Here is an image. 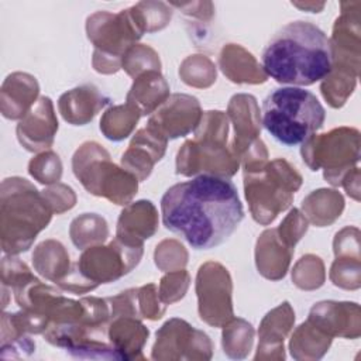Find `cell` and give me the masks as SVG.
I'll return each instance as SVG.
<instances>
[{
  "mask_svg": "<svg viewBox=\"0 0 361 361\" xmlns=\"http://www.w3.org/2000/svg\"><path fill=\"white\" fill-rule=\"evenodd\" d=\"M164 226L195 250L219 247L244 219L243 203L231 180L199 175L171 186L161 199Z\"/></svg>",
  "mask_w": 361,
  "mask_h": 361,
  "instance_id": "1",
  "label": "cell"
},
{
  "mask_svg": "<svg viewBox=\"0 0 361 361\" xmlns=\"http://www.w3.org/2000/svg\"><path fill=\"white\" fill-rule=\"evenodd\" d=\"M262 68L282 85L310 86L333 71V47L323 30L309 21H292L265 45Z\"/></svg>",
  "mask_w": 361,
  "mask_h": 361,
  "instance_id": "2",
  "label": "cell"
},
{
  "mask_svg": "<svg viewBox=\"0 0 361 361\" xmlns=\"http://www.w3.org/2000/svg\"><path fill=\"white\" fill-rule=\"evenodd\" d=\"M324 118L326 111L317 97L300 87L275 89L262 102V126L285 147L307 141L323 127Z\"/></svg>",
  "mask_w": 361,
  "mask_h": 361,
  "instance_id": "3",
  "label": "cell"
},
{
  "mask_svg": "<svg viewBox=\"0 0 361 361\" xmlns=\"http://www.w3.org/2000/svg\"><path fill=\"white\" fill-rule=\"evenodd\" d=\"M45 196L21 178L1 183V247L6 254L27 251L51 220Z\"/></svg>",
  "mask_w": 361,
  "mask_h": 361,
  "instance_id": "4",
  "label": "cell"
},
{
  "mask_svg": "<svg viewBox=\"0 0 361 361\" xmlns=\"http://www.w3.org/2000/svg\"><path fill=\"white\" fill-rule=\"evenodd\" d=\"M290 168V165L283 159H276L269 164V171L272 179H269L268 169H262L264 176L268 182H264L258 171L251 169L244 172V189L245 197L251 204L252 217L261 224L271 223L279 212L285 210L292 202V193L283 192L285 189L298 190L296 185H279L276 182L283 176V173Z\"/></svg>",
  "mask_w": 361,
  "mask_h": 361,
  "instance_id": "5",
  "label": "cell"
},
{
  "mask_svg": "<svg viewBox=\"0 0 361 361\" xmlns=\"http://www.w3.org/2000/svg\"><path fill=\"white\" fill-rule=\"evenodd\" d=\"M54 116L52 103L49 97L42 96L37 106H34L18 123L17 137L21 145L28 151H39L52 144L54 134L58 130V121H49Z\"/></svg>",
  "mask_w": 361,
  "mask_h": 361,
  "instance_id": "6",
  "label": "cell"
}]
</instances>
